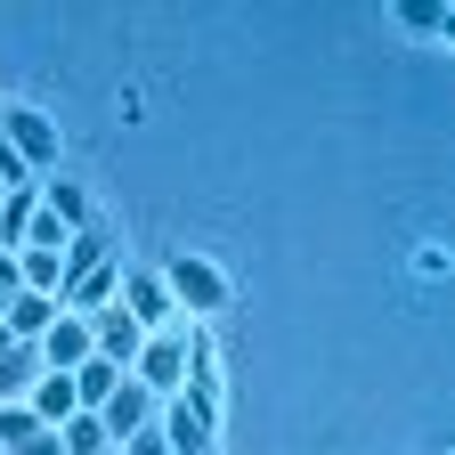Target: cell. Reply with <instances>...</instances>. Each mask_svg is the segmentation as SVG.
<instances>
[{
  "label": "cell",
  "instance_id": "8fae6325",
  "mask_svg": "<svg viewBox=\"0 0 455 455\" xmlns=\"http://www.w3.org/2000/svg\"><path fill=\"white\" fill-rule=\"evenodd\" d=\"M25 415L57 431V423H66V415H82V398H74V382H66V374H41V382L25 390Z\"/></svg>",
  "mask_w": 455,
  "mask_h": 455
},
{
  "label": "cell",
  "instance_id": "7c38bea8",
  "mask_svg": "<svg viewBox=\"0 0 455 455\" xmlns=\"http://www.w3.org/2000/svg\"><path fill=\"white\" fill-rule=\"evenodd\" d=\"M49 325H57V301L49 293H17L9 309H0V333H9V341H41Z\"/></svg>",
  "mask_w": 455,
  "mask_h": 455
},
{
  "label": "cell",
  "instance_id": "52a82bcc",
  "mask_svg": "<svg viewBox=\"0 0 455 455\" xmlns=\"http://www.w3.org/2000/svg\"><path fill=\"white\" fill-rule=\"evenodd\" d=\"M41 350V374H74L82 358H90V317H74V309H57V325L33 341Z\"/></svg>",
  "mask_w": 455,
  "mask_h": 455
},
{
  "label": "cell",
  "instance_id": "2e32d148",
  "mask_svg": "<svg viewBox=\"0 0 455 455\" xmlns=\"http://www.w3.org/2000/svg\"><path fill=\"white\" fill-rule=\"evenodd\" d=\"M390 25H407V33H447V9H439V0H407V9H390Z\"/></svg>",
  "mask_w": 455,
  "mask_h": 455
},
{
  "label": "cell",
  "instance_id": "30bf717a",
  "mask_svg": "<svg viewBox=\"0 0 455 455\" xmlns=\"http://www.w3.org/2000/svg\"><path fill=\"white\" fill-rule=\"evenodd\" d=\"M41 382V350L33 341H9L0 333V407H25V390Z\"/></svg>",
  "mask_w": 455,
  "mask_h": 455
},
{
  "label": "cell",
  "instance_id": "3957f363",
  "mask_svg": "<svg viewBox=\"0 0 455 455\" xmlns=\"http://www.w3.org/2000/svg\"><path fill=\"white\" fill-rule=\"evenodd\" d=\"M188 333H196V317H180V325H163V333H147L139 341V358L123 366L139 390H155V398H171L180 390V374H188Z\"/></svg>",
  "mask_w": 455,
  "mask_h": 455
},
{
  "label": "cell",
  "instance_id": "9c48e42d",
  "mask_svg": "<svg viewBox=\"0 0 455 455\" xmlns=\"http://www.w3.org/2000/svg\"><path fill=\"white\" fill-rule=\"evenodd\" d=\"M41 212L66 228V236L98 220V212H90V188H82V180H66V171H49V180H41Z\"/></svg>",
  "mask_w": 455,
  "mask_h": 455
},
{
  "label": "cell",
  "instance_id": "d6986e66",
  "mask_svg": "<svg viewBox=\"0 0 455 455\" xmlns=\"http://www.w3.org/2000/svg\"><path fill=\"white\" fill-rule=\"evenodd\" d=\"M114 455H171V447H163L155 431H131V439H123V447H114Z\"/></svg>",
  "mask_w": 455,
  "mask_h": 455
},
{
  "label": "cell",
  "instance_id": "ba28073f",
  "mask_svg": "<svg viewBox=\"0 0 455 455\" xmlns=\"http://www.w3.org/2000/svg\"><path fill=\"white\" fill-rule=\"evenodd\" d=\"M139 341H147V333H139V317H131L123 301L90 317V358H106V366H131V358H139Z\"/></svg>",
  "mask_w": 455,
  "mask_h": 455
},
{
  "label": "cell",
  "instance_id": "9a60e30c",
  "mask_svg": "<svg viewBox=\"0 0 455 455\" xmlns=\"http://www.w3.org/2000/svg\"><path fill=\"white\" fill-rule=\"evenodd\" d=\"M57 447H66V455H106L114 439H106V423L82 407V415H66V423H57Z\"/></svg>",
  "mask_w": 455,
  "mask_h": 455
},
{
  "label": "cell",
  "instance_id": "277c9868",
  "mask_svg": "<svg viewBox=\"0 0 455 455\" xmlns=\"http://www.w3.org/2000/svg\"><path fill=\"white\" fill-rule=\"evenodd\" d=\"M114 301H123L131 317H139V333H163V325H180V301H171V284H163V268H131L123 260V293H114Z\"/></svg>",
  "mask_w": 455,
  "mask_h": 455
},
{
  "label": "cell",
  "instance_id": "8992f818",
  "mask_svg": "<svg viewBox=\"0 0 455 455\" xmlns=\"http://www.w3.org/2000/svg\"><path fill=\"white\" fill-rule=\"evenodd\" d=\"M155 407H163V398H155V390H139V382L123 374V382H114V398L98 407V423H106V439H114V447H123L131 431H155Z\"/></svg>",
  "mask_w": 455,
  "mask_h": 455
},
{
  "label": "cell",
  "instance_id": "5b68a950",
  "mask_svg": "<svg viewBox=\"0 0 455 455\" xmlns=\"http://www.w3.org/2000/svg\"><path fill=\"white\" fill-rule=\"evenodd\" d=\"M155 439H163L171 455H220V423L196 415L188 398H163V407H155Z\"/></svg>",
  "mask_w": 455,
  "mask_h": 455
},
{
  "label": "cell",
  "instance_id": "5bb4252c",
  "mask_svg": "<svg viewBox=\"0 0 455 455\" xmlns=\"http://www.w3.org/2000/svg\"><path fill=\"white\" fill-rule=\"evenodd\" d=\"M66 382H74V398H82V407L98 415L106 398H114V382H123V366H106V358H82V366H74Z\"/></svg>",
  "mask_w": 455,
  "mask_h": 455
},
{
  "label": "cell",
  "instance_id": "e0dca14e",
  "mask_svg": "<svg viewBox=\"0 0 455 455\" xmlns=\"http://www.w3.org/2000/svg\"><path fill=\"white\" fill-rule=\"evenodd\" d=\"M9 455H66V447H57V431H49V423H33V431H25Z\"/></svg>",
  "mask_w": 455,
  "mask_h": 455
},
{
  "label": "cell",
  "instance_id": "ffe728a7",
  "mask_svg": "<svg viewBox=\"0 0 455 455\" xmlns=\"http://www.w3.org/2000/svg\"><path fill=\"white\" fill-rule=\"evenodd\" d=\"M106 455H114V447H106Z\"/></svg>",
  "mask_w": 455,
  "mask_h": 455
},
{
  "label": "cell",
  "instance_id": "ac0fdd59",
  "mask_svg": "<svg viewBox=\"0 0 455 455\" xmlns=\"http://www.w3.org/2000/svg\"><path fill=\"white\" fill-rule=\"evenodd\" d=\"M25 431H33V415H25V407H0V455H9Z\"/></svg>",
  "mask_w": 455,
  "mask_h": 455
},
{
  "label": "cell",
  "instance_id": "4fadbf2b",
  "mask_svg": "<svg viewBox=\"0 0 455 455\" xmlns=\"http://www.w3.org/2000/svg\"><path fill=\"white\" fill-rule=\"evenodd\" d=\"M33 212H41V188H9V196H0V252H17V244H25Z\"/></svg>",
  "mask_w": 455,
  "mask_h": 455
},
{
  "label": "cell",
  "instance_id": "7a4b0ae2",
  "mask_svg": "<svg viewBox=\"0 0 455 455\" xmlns=\"http://www.w3.org/2000/svg\"><path fill=\"white\" fill-rule=\"evenodd\" d=\"M0 147H9L33 180H49V171H66V139H57V123L41 106H0Z\"/></svg>",
  "mask_w": 455,
  "mask_h": 455
},
{
  "label": "cell",
  "instance_id": "6da1fadb",
  "mask_svg": "<svg viewBox=\"0 0 455 455\" xmlns=\"http://www.w3.org/2000/svg\"><path fill=\"white\" fill-rule=\"evenodd\" d=\"M163 268V284H171V301H180V317H220L228 301H236V284H228V268L212 260V252H171V260H155Z\"/></svg>",
  "mask_w": 455,
  "mask_h": 455
}]
</instances>
